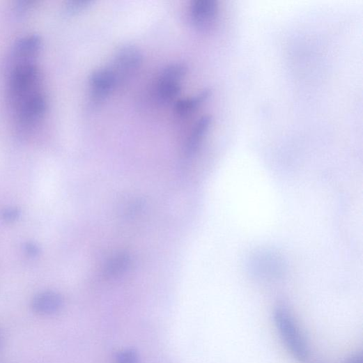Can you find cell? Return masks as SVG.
<instances>
[{
  "label": "cell",
  "mask_w": 363,
  "mask_h": 363,
  "mask_svg": "<svg viewBox=\"0 0 363 363\" xmlns=\"http://www.w3.org/2000/svg\"><path fill=\"white\" fill-rule=\"evenodd\" d=\"M8 98L13 111L45 94L43 79L36 63L10 68Z\"/></svg>",
  "instance_id": "1"
},
{
  "label": "cell",
  "mask_w": 363,
  "mask_h": 363,
  "mask_svg": "<svg viewBox=\"0 0 363 363\" xmlns=\"http://www.w3.org/2000/svg\"><path fill=\"white\" fill-rule=\"evenodd\" d=\"M274 320L280 337L293 356L305 361L309 350L305 338L293 315L286 308L278 307L274 311Z\"/></svg>",
  "instance_id": "2"
},
{
  "label": "cell",
  "mask_w": 363,
  "mask_h": 363,
  "mask_svg": "<svg viewBox=\"0 0 363 363\" xmlns=\"http://www.w3.org/2000/svg\"><path fill=\"white\" fill-rule=\"evenodd\" d=\"M43 49V40L36 34L27 35L22 37L13 48L10 68L23 65L36 63V59Z\"/></svg>",
  "instance_id": "3"
},
{
  "label": "cell",
  "mask_w": 363,
  "mask_h": 363,
  "mask_svg": "<svg viewBox=\"0 0 363 363\" xmlns=\"http://www.w3.org/2000/svg\"><path fill=\"white\" fill-rule=\"evenodd\" d=\"M141 63V52L135 47L125 46L117 51L110 68L119 82L134 73Z\"/></svg>",
  "instance_id": "4"
},
{
  "label": "cell",
  "mask_w": 363,
  "mask_h": 363,
  "mask_svg": "<svg viewBox=\"0 0 363 363\" xmlns=\"http://www.w3.org/2000/svg\"><path fill=\"white\" fill-rule=\"evenodd\" d=\"M118 82L111 68H100L90 77L91 97L95 102L105 100L116 86Z\"/></svg>",
  "instance_id": "5"
},
{
  "label": "cell",
  "mask_w": 363,
  "mask_h": 363,
  "mask_svg": "<svg viewBox=\"0 0 363 363\" xmlns=\"http://www.w3.org/2000/svg\"><path fill=\"white\" fill-rule=\"evenodd\" d=\"M194 24L200 29H207L215 23L219 13L218 3L215 0H196L190 9Z\"/></svg>",
  "instance_id": "6"
},
{
  "label": "cell",
  "mask_w": 363,
  "mask_h": 363,
  "mask_svg": "<svg viewBox=\"0 0 363 363\" xmlns=\"http://www.w3.org/2000/svg\"><path fill=\"white\" fill-rule=\"evenodd\" d=\"M63 305L62 296L54 291H45L36 295L31 301L33 311L41 316H49L59 312Z\"/></svg>",
  "instance_id": "7"
},
{
  "label": "cell",
  "mask_w": 363,
  "mask_h": 363,
  "mask_svg": "<svg viewBox=\"0 0 363 363\" xmlns=\"http://www.w3.org/2000/svg\"><path fill=\"white\" fill-rule=\"evenodd\" d=\"M212 123V118L209 116L201 117L195 125L185 147L187 155H192L203 141Z\"/></svg>",
  "instance_id": "8"
},
{
  "label": "cell",
  "mask_w": 363,
  "mask_h": 363,
  "mask_svg": "<svg viewBox=\"0 0 363 363\" xmlns=\"http://www.w3.org/2000/svg\"><path fill=\"white\" fill-rule=\"evenodd\" d=\"M180 92V80L160 75L157 93L161 100L164 102H171L177 98Z\"/></svg>",
  "instance_id": "9"
},
{
  "label": "cell",
  "mask_w": 363,
  "mask_h": 363,
  "mask_svg": "<svg viewBox=\"0 0 363 363\" xmlns=\"http://www.w3.org/2000/svg\"><path fill=\"white\" fill-rule=\"evenodd\" d=\"M210 91L206 90L192 98L182 100L176 105V111L180 116H187L195 111L210 96Z\"/></svg>",
  "instance_id": "10"
},
{
  "label": "cell",
  "mask_w": 363,
  "mask_h": 363,
  "mask_svg": "<svg viewBox=\"0 0 363 363\" xmlns=\"http://www.w3.org/2000/svg\"><path fill=\"white\" fill-rule=\"evenodd\" d=\"M130 258L127 255H119L113 258L108 264L107 274L116 275L125 270L130 264Z\"/></svg>",
  "instance_id": "11"
},
{
  "label": "cell",
  "mask_w": 363,
  "mask_h": 363,
  "mask_svg": "<svg viewBox=\"0 0 363 363\" xmlns=\"http://www.w3.org/2000/svg\"><path fill=\"white\" fill-rule=\"evenodd\" d=\"M116 363H141L138 353L134 349H126L116 355Z\"/></svg>",
  "instance_id": "12"
},
{
  "label": "cell",
  "mask_w": 363,
  "mask_h": 363,
  "mask_svg": "<svg viewBox=\"0 0 363 363\" xmlns=\"http://www.w3.org/2000/svg\"><path fill=\"white\" fill-rule=\"evenodd\" d=\"M92 3L90 0H73L66 4L65 11L68 15H75L84 10Z\"/></svg>",
  "instance_id": "13"
},
{
  "label": "cell",
  "mask_w": 363,
  "mask_h": 363,
  "mask_svg": "<svg viewBox=\"0 0 363 363\" xmlns=\"http://www.w3.org/2000/svg\"><path fill=\"white\" fill-rule=\"evenodd\" d=\"M0 216L5 222L14 223L20 218L21 210L18 208H6L2 210Z\"/></svg>",
  "instance_id": "14"
},
{
  "label": "cell",
  "mask_w": 363,
  "mask_h": 363,
  "mask_svg": "<svg viewBox=\"0 0 363 363\" xmlns=\"http://www.w3.org/2000/svg\"><path fill=\"white\" fill-rule=\"evenodd\" d=\"M24 253L31 258H37L41 254V249L33 242H26L24 245Z\"/></svg>",
  "instance_id": "15"
},
{
  "label": "cell",
  "mask_w": 363,
  "mask_h": 363,
  "mask_svg": "<svg viewBox=\"0 0 363 363\" xmlns=\"http://www.w3.org/2000/svg\"><path fill=\"white\" fill-rule=\"evenodd\" d=\"M36 1L31 0H21L16 3V9L19 13H25L31 9L35 5Z\"/></svg>",
  "instance_id": "16"
},
{
  "label": "cell",
  "mask_w": 363,
  "mask_h": 363,
  "mask_svg": "<svg viewBox=\"0 0 363 363\" xmlns=\"http://www.w3.org/2000/svg\"><path fill=\"white\" fill-rule=\"evenodd\" d=\"M346 363H362V355H356L349 359Z\"/></svg>",
  "instance_id": "17"
}]
</instances>
